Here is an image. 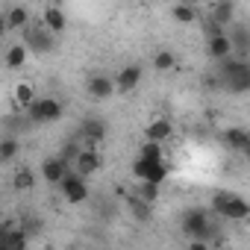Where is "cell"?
<instances>
[{
	"instance_id": "1",
	"label": "cell",
	"mask_w": 250,
	"mask_h": 250,
	"mask_svg": "<svg viewBox=\"0 0 250 250\" xmlns=\"http://www.w3.org/2000/svg\"><path fill=\"white\" fill-rule=\"evenodd\" d=\"M221 83L232 91V94H247L250 91V62L241 56H232L227 62H221Z\"/></svg>"
},
{
	"instance_id": "2",
	"label": "cell",
	"mask_w": 250,
	"mask_h": 250,
	"mask_svg": "<svg viewBox=\"0 0 250 250\" xmlns=\"http://www.w3.org/2000/svg\"><path fill=\"white\" fill-rule=\"evenodd\" d=\"M212 212L224 221H247L250 218V203L235 191H218L212 197Z\"/></svg>"
},
{
	"instance_id": "3",
	"label": "cell",
	"mask_w": 250,
	"mask_h": 250,
	"mask_svg": "<svg viewBox=\"0 0 250 250\" xmlns=\"http://www.w3.org/2000/svg\"><path fill=\"white\" fill-rule=\"evenodd\" d=\"M180 227H183V232L188 235V241H209V238L215 235V227H212L209 212H206V209H197V206L183 215Z\"/></svg>"
},
{
	"instance_id": "4",
	"label": "cell",
	"mask_w": 250,
	"mask_h": 250,
	"mask_svg": "<svg viewBox=\"0 0 250 250\" xmlns=\"http://www.w3.org/2000/svg\"><path fill=\"white\" fill-rule=\"evenodd\" d=\"M27 118L36 127H42V124H56V121H62V103L56 97H39L27 109Z\"/></svg>"
},
{
	"instance_id": "5",
	"label": "cell",
	"mask_w": 250,
	"mask_h": 250,
	"mask_svg": "<svg viewBox=\"0 0 250 250\" xmlns=\"http://www.w3.org/2000/svg\"><path fill=\"white\" fill-rule=\"evenodd\" d=\"M133 177H136L139 183H156V186H162V183L168 180V165H165V162H147V159H139V156H136V162H133Z\"/></svg>"
},
{
	"instance_id": "6",
	"label": "cell",
	"mask_w": 250,
	"mask_h": 250,
	"mask_svg": "<svg viewBox=\"0 0 250 250\" xmlns=\"http://www.w3.org/2000/svg\"><path fill=\"white\" fill-rule=\"evenodd\" d=\"M30 235L21 229L18 221H3L0 227V250H27Z\"/></svg>"
},
{
	"instance_id": "7",
	"label": "cell",
	"mask_w": 250,
	"mask_h": 250,
	"mask_svg": "<svg viewBox=\"0 0 250 250\" xmlns=\"http://www.w3.org/2000/svg\"><path fill=\"white\" fill-rule=\"evenodd\" d=\"M24 44H27V50L50 53V50H53V33H50L44 24H30V27L24 30Z\"/></svg>"
},
{
	"instance_id": "8",
	"label": "cell",
	"mask_w": 250,
	"mask_h": 250,
	"mask_svg": "<svg viewBox=\"0 0 250 250\" xmlns=\"http://www.w3.org/2000/svg\"><path fill=\"white\" fill-rule=\"evenodd\" d=\"M71 171H74V165H71L62 153H59V156H47V159L42 162V177H44V183H50V186H62Z\"/></svg>"
},
{
	"instance_id": "9",
	"label": "cell",
	"mask_w": 250,
	"mask_h": 250,
	"mask_svg": "<svg viewBox=\"0 0 250 250\" xmlns=\"http://www.w3.org/2000/svg\"><path fill=\"white\" fill-rule=\"evenodd\" d=\"M142 136H145V142L165 145V142L174 136V124H171V118H165V115H156V118H150V121L145 124Z\"/></svg>"
},
{
	"instance_id": "10",
	"label": "cell",
	"mask_w": 250,
	"mask_h": 250,
	"mask_svg": "<svg viewBox=\"0 0 250 250\" xmlns=\"http://www.w3.org/2000/svg\"><path fill=\"white\" fill-rule=\"evenodd\" d=\"M59 188H62V197H65L71 206H80V203H85V200H88V186H85V180H83L77 171H71Z\"/></svg>"
},
{
	"instance_id": "11",
	"label": "cell",
	"mask_w": 250,
	"mask_h": 250,
	"mask_svg": "<svg viewBox=\"0 0 250 250\" xmlns=\"http://www.w3.org/2000/svg\"><path fill=\"white\" fill-rule=\"evenodd\" d=\"M232 53H235V47H232L229 33H218V36L206 39V56L212 62H227V59H232Z\"/></svg>"
},
{
	"instance_id": "12",
	"label": "cell",
	"mask_w": 250,
	"mask_h": 250,
	"mask_svg": "<svg viewBox=\"0 0 250 250\" xmlns=\"http://www.w3.org/2000/svg\"><path fill=\"white\" fill-rule=\"evenodd\" d=\"M103 168V156L97 153V147H83L80 150V156L74 159V171L85 180V177H91V174H97Z\"/></svg>"
},
{
	"instance_id": "13",
	"label": "cell",
	"mask_w": 250,
	"mask_h": 250,
	"mask_svg": "<svg viewBox=\"0 0 250 250\" xmlns=\"http://www.w3.org/2000/svg\"><path fill=\"white\" fill-rule=\"evenodd\" d=\"M142 65L139 62H130V65H124L121 71H118V77H115V85H118V91L121 94H130V91H136L139 85H142Z\"/></svg>"
},
{
	"instance_id": "14",
	"label": "cell",
	"mask_w": 250,
	"mask_h": 250,
	"mask_svg": "<svg viewBox=\"0 0 250 250\" xmlns=\"http://www.w3.org/2000/svg\"><path fill=\"white\" fill-rule=\"evenodd\" d=\"M85 91H88V97H91V100H109V97L118 91V85H115V77L94 74V77H88Z\"/></svg>"
},
{
	"instance_id": "15",
	"label": "cell",
	"mask_w": 250,
	"mask_h": 250,
	"mask_svg": "<svg viewBox=\"0 0 250 250\" xmlns=\"http://www.w3.org/2000/svg\"><path fill=\"white\" fill-rule=\"evenodd\" d=\"M80 139H83V147H97L100 142H106V124L100 118H88L80 130Z\"/></svg>"
},
{
	"instance_id": "16",
	"label": "cell",
	"mask_w": 250,
	"mask_h": 250,
	"mask_svg": "<svg viewBox=\"0 0 250 250\" xmlns=\"http://www.w3.org/2000/svg\"><path fill=\"white\" fill-rule=\"evenodd\" d=\"M30 24H33V18H30L27 6H21V3L6 6V12H3V30H27Z\"/></svg>"
},
{
	"instance_id": "17",
	"label": "cell",
	"mask_w": 250,
	"mask_h": 250,
	"mask_svg": "<svg viewBox=\"0 0 250 250\" xmlns=\"http://www.w3.org/2000/svg\"><path fill=\"white\" fill-rule=\"evenodd\" d=\"M42 24H44L53 36H62V33L68 30V15H65L62 6H44V12H42Z\"/></svg>"
},
{
	"instance_id": "18",
	"label": "cell",
	"mask_w": 250,
	"mask_h": 250,
	"mask_svg": "<svg viewBox=\"0 0 250 250\" xmlns=\"http://www.w3.org/2000/svg\"><path fill=\"white\" fill-rule=\"evenodd\" d=\"M209 24L215 27H232L235 24V3H212L209 6Z\"/></svg>"
},
{
	"instance_id": "19",
	"label": "cell",
	"mask_w": 250,
	"mask_h": 250,
	"mask_svg": "<svg viewBox=\"0 0 250 250\" xmlns=\"http://www.w3.org/2000/svg\"><path fill=\"white\" fill-rule=\"evenodd\" d=\"M229 39H232V47H235V53L244 59V56L250 53V30H247L244 24H238V21H235V24L229 27Z\"/></svg>"
},
{
	"instance_id": "20",
	"label": "cell",
	"mask_w": 250,
	"mask_h": 250,
	"mask_svg": "<svg viewBox=\"0 0 250 250\" xmlns=\"http://www.w3.org/2000/svg\"><path fill=\"white\" fill-rule=\"evenodd\" d=\"M224 139H227V145H229L232 150H238V153H244V156L250 159V133H247V130L229 127V130L224 133Z\"/></svg>"
},
{
	"instance_id": "21",
	"label": "cell",
	"mask_w": 250,
	"mask_h": 250,
	"mask_svg": "<svg viewBox=\"0 0 250 250\" xmlns=\"http://www.w3.org/2000/svg\"><path fill=\"white\" fill-rule=\"evenodd\" d=\"M27 56H30V50H27L24 42H21V44H9V47H6V56H3V65H6L9 71H18V68H24Z\"/></svg>"
},
{
	"instance_id": "22",
	"label": "cell",
	"mask_w": 250,
	"mask_h": 250,
	"mask_svg": "<svg viewBox=\"0 0 250 250\" xmlns=\"http://www.w3.org/2000/svg\"><path fill=\"white\" fill-rule=\"evenodd\" d=\"M171 18H174L177 24H186V27H188V24H197V21H200V12H197L191 3H174V6H171Z\"/></svg>"
},
{
	"instance_id": "23",
	"label": "cell",
	"mask_w": 250,
	"mask_h": 250,
	"mask_svg": "<svg viewBox=\"0 0 250 250\" xmlns=\"http://www.w3.org/2000/svg\"><path fill=\"white\" fill-rule=\"evenodd\" d=\"M12 100H15V103H18V106L27 112V109H30V106L39 100V97H36V88H33V83H18V85L12 88Z\"/></svg>"
},
{
	"instance_id": "24",
	"label": "cell",
	"mask_w": 250,
	"mask_h": 250,
	"mask_svg": "<svg viewBox=\"0 0 250 250\" xmlns=\"http://www.w3.org/2000/svg\"><path fill=\"white\" fill-rule=\"evenodd\" d=\"M12 186H15L18 191H33V188H36V171H33V168H27V165H24V168H18V171H15V177H12Z\"/></svg>"
},
{
	"instance_id": "25",
	"label": "cell",
	"mask_w": 250,
	"mask_h": 250,
	"mask_svg": "<svg viewBox=\"0 0 250 250\" xmlns=\"http://www.w3.org/2000/svg\"><path fill=\"white\" fill-rule=\"evenodd\" d=\"M177 68V56L171 53V50H156L153 53V71L156 74H168V71H174Z\"/></svg>"
},
{
	"instance_id": "26",
	"label": "cell",
	"mask_w": 250,
	"mask_h": 250,
	"mask_svg": "<svg viewBox=\"0 0 250 250\" xmlns=\"http://www.w3.org/2000/svg\"><path fill=\"white\" fill-rule=\"evenodd\" d=\"M139 159H147V162H165V150H162V145H156V142H142V147H139Z\"/></svg>"
},
{
	"instance_id": "27",
	"label": "cell",
	"mask_w": 250,
	"mask_h": 250,
	"mask_svg": "<svg viewBox=\"0 0 250 250\" xmlns=\"http://www.w3.org/2000/svg\"><path fill=\"white\" fill-rule=\"evenodd\" d=\"M127 209H130V215H133L136 221H150V215H153V212H150L153 206H150V203H145V200H139L136 194L127 200Z\"/></svg>"
},
{
	"instance_id": "28",
	"label": "cell",
	"mask_w": 250,
	"mask_h": 250,
	"mask_svg": "<svg viewBox=\"0 0 250 250\" xmlns=\"http://www.w3.org/2000/svg\"><path fill=\"white\" fill-rule=\"evenodd\" d=\"M136 197L153 206V203L159 200V186H156V183H139V186H136Z\"/></svg>"
},
{
	"instance_id": "29",
	"label": "cell",
	"mask_w": 250,
	"mask_h": 250,
	"mask_svg": "<svg viewBox=\"0 0 250 250\" xmlns=\"http://www.w3.org/2000/svg\"><path fill=\"white\" fill-rule=\"evenodd\" d=\"M18 150H21V145L15 139H3L0 142V162H12L18 156Z\"/></svg>"
},
{
	"instance_id": "30",
	"label": "cell",
	"mask_w": 250,
	"mask_h": 250,
	"mask_svg": "<svg viewBox=\"0 0 250 250\" xmlns=\"http://www.w3.org/2000/svg\"><path fill=\"white\" fill-rule=\"evenodd\" d=\"M188 250H209L206 241H188Z\"/></svg>"
},
{
	"instance_id": "31",
	"label": "cell",
	"mask_w": 250,
	"mask_h": 250,
	"mask_svg": "<svg viewBox=\"0 0 250 250\" xmlns=\"http://www.w3.org/2000/svg\"><path fill=\"white\" fill-rule=\"evenodd\" d=\"M71 250H77V247H71Z\"/></svg>"
}]
</instances>
